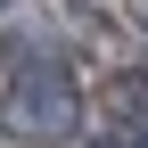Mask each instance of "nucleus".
Segmentation results:
<instances>
[{
	"mask_svg": "<svg viewBox=\"0 0 148 148\" xmlns=\"http://www.w3.org/2000/svg\"><path fill=\"white\" fill-rule=\"evenodd\" d=\"M8 8H16V0H0V16H8Z\"/></svg>",
	"mask_w": 148,
	"mask_h": 148,
	"instance_id": "obj_3",
	"label": "nucleus"
},
{
	"mask_svg": "<svg viewBox=\"0 0 148 148\" xmlns=\"http://www.w3.org/2000/svg\"><path fill=\"white\" fill-rule=\"evenodd\" d=\"M107 123L115 132H148V82L140 74H115L107 82Z\"/></svg>",
	"mask_w": 148,
	"mask_h": 148,
	"instance_id": "obj_2",
	"label": "nucleus"
},
{
	"mask_svg": "<svg viewBox=\"0 0 148 148\" xmlns=\"http://www.w3.org/2000/svg\"><path fill=\"white\" fill-rule=\"evenodd\" d=\"M82 82L66 74V58H41V66H25V74H8V90H0V123H8L16 140H33V148H66V140H82Z\"/></svg>",
	"mask_w": 148,
	"mask_h": 148,
	"instance_id": "obj_1",
	"label": "nucleus"
}]
</instances>
